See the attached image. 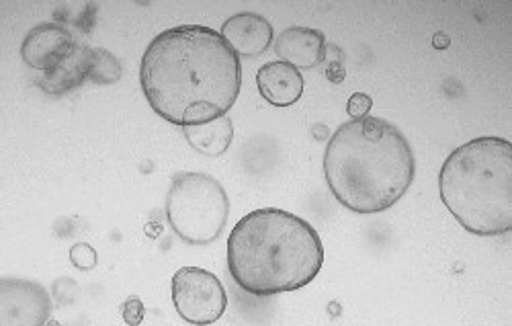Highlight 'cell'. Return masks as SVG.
I'll use <instances>...</instances> for the list:
<instances>
[{"label": "cell", "mask_w": 512, "mask_h": 326, "mask_svg": "<svg viewBox=\"0 0 512 326\" xmlns=\"http://www.w3.org/2000/svg\"><path fill=\"white\" fill-rule=\"evenodd\" d=\"M447 44H449V39H445V37H441V35H437V37H435V46H437V48L447 46Z\"/></svg>", "instance_id": "cell-17"}, {"label": "cell", "mask_w": 512, "mask_h": 326, "mask_svg": "<svg viewBox=\"0 0 512 326\" xmlns=\"http://www.w3.org/2000/svg\"><path fill=\"white\" fill-rule=\"evenodd\" d=\"M140 83L156 115L179 128L228 115L242 89L240 56L211 27L179 25L148 44Z\"/></svg>", "instance_id": "cell-1"}, {"label": "cell", "mask_w": 512, "mask_h": 326, "mask_svg": "<svg viewBox=\"0 0 512 326\" xmlns=\"http://www.w3.org/2000/svg\"><path fill=\"white\" fill-rule=\"evenodd\" d=\"M275 54L297 70H312L326 58V35L312 27H289L275 39Z\"/></svg>", "instance_id": "cell-10"}, {"label": "cell", "mask_w": 512, "mask_h": 326, "mask_svg": "<svg viewBox=\"0 0 512 326\" xmlns=\"http://www.w3.org/2000/svg\"><path fill=\"white\" fill-rule=\"evenodd\" d=\"M220 33L230 44V48L244 58H256L265 54L275 39V31L269 19L250 11L230 17L222 25Z\"/></svg>", "instance_id": "cell-9"}, {"label": "cell", "mask_w": 512, "mask_h": 326, "mask_svg": "<svg viewBox=\"0 0 512 326\" xmlns=\"http://www.w3.org/2000/svg\"><path fill=\"white\" fill-rule=\"evenodd\" d=\"M439 191L445 208L476 236L512 228V144L482 136L455 148L443 162Z\"/></svg>", "instance_id": "cell-4"}, {"label": "cell", "mask_w": 512, "mask_h": 326, "mask_svg": "<svg viewBox=\"0 0 512 326\" xmlns=\"http://www.w3.org/2000/svg\"><path fill=\"white\" fill-rule=\"evenodd\" d=\"M173 304L191 324L218 322L228 308L222 281L201 267H181L173 275Z\"/></svg>", "instance_id": "cell-6"}, {"label": "cell", "mask_w": 512, "mask_h": 326, "mask_svg": "<svg viewBox=\"0 0 512 326\" xmlns=\"http://www.w3.org/2000/svg\"><path fill=\"white\" fill-rule=\"evenodd\" d=\"M256 87L267 103L275 107H289L302 99L304 76L287 62H267L256 72Z\"/></svg>", "instance_id": "cell-11"}, {"label": "cell", "mask_w": 512, "mask_h": 326, "mask_svg": "<svg viewBox=\"0 0 512 326\" xmlns=\"http://www.w3.org/2000/svg\"><path fill=\"white\" fill-rule=\"evenodd\" d=\"M93 54H95V48H89L87 44L80 42V46L74 50V54L68 60H64L56 70L41 74L37 78V87L52 97H62L82 87L91 76Z\"/></svg>", "instance_id": "cell-12"}, {"label": "cell", "mask_w": 512, "mask_h": 326, "mask_svg": "<svg viewBox=\"0 0 512 326\" xmlns=\"http://www.w3.org/2000/svg\"><path fill=\"white\" fill-rule=\"evenodd\" d=\"M324 265L316 228L279 208L246 214L228 238V271L250 296H279L306 288Z\"/></svg>", "instance_id": "cell-3"}, {"label": "cell", "mask_w": 512, "mask_h": 326, "mask_svg": "<svg viewBox=\"0 0 512 326\" xmlns=\"http://www.w3.org/2000/svg\"><path fill=\"white\" fill-rule=\"evenodd\" d=\"M123 74L121 62L103 48H95L93 54V68H91V76L89 80L95 85H115L119 83V78Z\"/></svg>", "instance_id": "cell-14"}, {"label": "cell", "mask_w": 512, "mask_h": 326, "mask_svg": "<svg viewBox=\"0 0 512 326\" xmlns=\"http://www.w3.org/2000/svg\"><path fill=\"white\" fill-rule=\"evenodd\" d=\"M164 212L183 242L203 247L222 236L230 218V197L216 177L181 171L170 181Z\"/></svg>", "instance_id": "cell-5"}, {"label": "cell", "mask_w": 512, "mask_h": 326, "mask_svg": "<svg viewBox=\"0 0 512 326\" xmlns=\"http://www.w3.org/2000/svg\"><path fill=\"white\" fill-rule=\"evenodd\" d=\"M373 107V99L365 93H355L351 99H349V105H347V113L353 117V119H359V117H365L369 115Z\"/></svg>", "instance_id": "cell-16"}, {"label": "cell", "mask_w": 512, "mask_h": 326, "mask_svg": "<svg viewBox=\"0 0 512 326\" xmlns=\"http://www.w3.org/2000/svg\"><path fill=\"white\" fill-rule=\"evenodd\" d=\"M97 261H99L97 251L91 247V244H87V242H78V244H74V247L70 249V263H72L76 269H80V271L95 269V267H97Z\"/></svg>", "instance_id": "cell-15"}, {"label": "cell", "mask_w": 512, "mask_h": 326, "mask_svg": "<svg viewBox=\"0 0 512 326\" xmlns=\"http://www.w3.org/2000/svg\"><path fill=\"white\" fill-rule=\"evenodd\" d=\"M50 314L52 298L44 285L13 277L0 281V322L5 326H41Z\"/></svg>", "instance_id": "cell-7"}, {"label": "cell", "mask_w": 512, "mask_h": 326, "mask_svg": "<svg viewBox=\"0 0 512 326\" xmlns=\"http://www.w3.org/2000/svg\"><path fill=\"white\" fill-rule=\"evenodd\" d=\"M187 142L205 156H220L224 154L234 140V124L230 115H222L201 126L183 128Z\"/></svg>", "instance_id": "cell-13"}, {"label": "cell", "mask_w": 512, "mask_h": 326, "mask_svg": "<svg viewBox=\"0 0 512 326\" xmlns=\"http://www.w3.org/2000/svg\"><path fill=\"white\" fill-rule=\"evenodd\" d=\"M80 46L70 29L60 23H39L23 39L21 58L41 74L56 70Z\"/></svg>", "instance_id": "cell-8"}, {"label": "cell", "mask_w": 512, "mask_h": 326, "mask_svg": "<svg viewBox=\"0 0 512 326\" xmlns=\"http://www.w3.org/2000/svg\"><path fill=\"white\" fill-rule=\"evenodd\" d=\"M324 177L340 206L363 216L381 214L394 208L414 183V150L388 119H351L328 140Z\"/></svg>", "instance_id": "cell-2"}]
</instances>
